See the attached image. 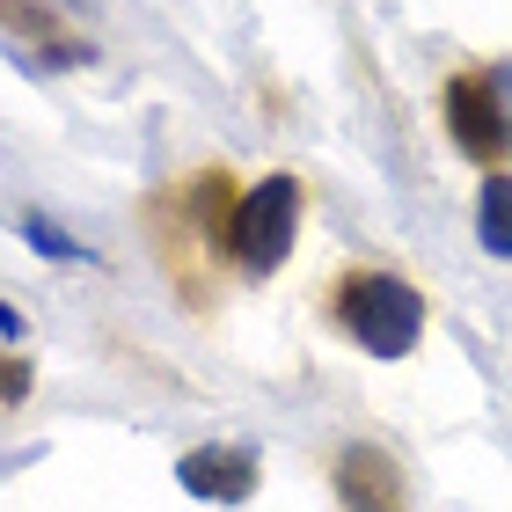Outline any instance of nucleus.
<instances>
[{
	"label": "nucleus",
	"mask_w": 512,
	"mask_h": 512,
	"mask_svg": "<svg viewBox=\"0 0 512 512\" xmlns=\"http://www.w3.org/2000/svg\"><path fill=\"white\" fill-rule=\"evenodd\" d=\"M256 447H191L176 461V483L191 498H205V505H242V498H256Z\"/></svg>",
	"instance_id": "nucleus-5"
},
{
	"label": "nucleus",
	"mask_w": 512,
	"mask_h": 512,
	"mask_svg": "<svg viewBox=\"0 0 512 512\" xmlns=\"http://www.w3.org/2000/svg\"><path fill=\"white\" fill-rule=\"evenodd\" d=\"M476 242L483 256L512 264V169H491L476 183Z\"/></svg>",
	"instance_id": "nucleus-6"
},
{
	"label": "nucleus",
	"mask_w": 512,
	"mask_h": 512,
	"mask_svg": "<svg viewBox=\"0 0 512 512\" xmlns=\"http://www.w3.org/2000/svg\"><path fill=\"white\" fill-rule=\"evenodd\" d=\"M300 213H308V191H300V176H286V169L256 176L249 191L235 198L227 256L242 264V278H271L278 264H286L293 242H300Z\"/></svg>",
	"instance_id": "nucleus-2"
},
{
	"label": "nucleus",
	"mask_w": 512,
	"mask_h": 512,
	"mask_svg": "<svg viewBox=\"0 0 512 512\" xmlns=\"http://www.w3.org/2000/svg\"><path fill=\"white\" fill-rule=\"evenodd\" d=\"M439 110H447L454 147L469 154L483 176L505 169V154H512V110H505V96H498V74H483V66H461V74H447V88H439Z\"/></svg>",
	"instance_id": "nucleus-3"
},
{
	"label": "nucleus",
	"mask_w": 512,
	"mask_h": 512,
	"mask_svg": "<svg viewBox=\"0 0 512 512\" xmlns=\"http://www.w3.org/2000/svg\"><path fill=\"white\" fill-rule=\"evenodd\" d=\"M322 315H330L366 359H410L417 344H425V322H432L425 293L388 264H344L330 278V293H322Z\"/></svg>",
	"instance_id": "nucleus-1"
},
{
	"label": "nucleus",
	"mask_w": 512,
	"mask_h": 512,
	"mask_svg": "<svg viewBox=\"0 0 512 512\" xmlns=\"http://www.w3.org/2000/svg\"><path fill=\"white\" fill-rule=\"evenodd\" d=\"M22 242H30V249L44 256V264H88V249H81L74 235H66V227H52L44 213H22Z\"/></svg>",
	"instance_id": "nucleus-7"
},
{
	"label": "nucleus",
	"mask_w": 512,
	"mask_h": 512,
	"mask_svg": "<svg viewBox=\"0 0 512 512\" xmlns=\"http://www.w3.org/2000/svg\"><path fill=\"white\" fill-rule=\"evenodd\" d=\"M0 337H22V315L8 308V300H0Z\"/></svg>",
	"instance_id": "nucleus-9"
},
{
	"label": "nucleus",
	"mask_w": 512,
	"mask_h": 512,
	"mask_svg": "<svg viewBox=\"0 0 512 512\" xmlns=\"http://www.w3.org/2000/svg\"><path fill=\"white\" fill-rule=\"evenodd\" d=\"M30 381H37V366L22 359V352L0 359V403H22V395H30Z\"/></svg>",
	"instance_id": "nucleus-8"
},
{
	"label": "nucleus",
	"mask_w": 512,
	"mask_h": 512,
	"mask_svg": "<svg viewBox=\"0 0 512 512\" xmlns=\"http://www.w3.org/2000/svg\"><path fill=\"white\" fill-rule=\"evenodd\" d=\"M337 505L344 512H410V483H403V461H395L388 447H374V439H352V447L337 454Z\"/></svg>",
	"instance_id": "nucleus-4"
}]
</instances>
